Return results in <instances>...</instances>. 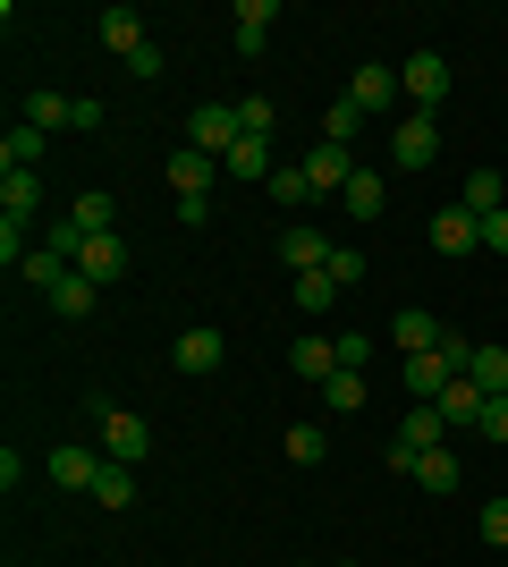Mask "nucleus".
<instances>
[{
    "label": "nucleus",
    "mask_w": 508,
    "mask_h": 567,
    "mask_svg": "<svg viewBox=\"0 0 508 567\" xmlns=\"http://www.w3.org/2000/svg\"><path fill=\"white\" fill-rule=\"evenodd\" d=\"M424 237H433V255L458 262V255H475V246H484V220L466 213V204H440V213L424 220Z\"/></svg>",
    "instance_id": "obj_4"
},
{
    "label": "nucleus",
    "mask_w": 508,
    "mask_h": 567,
    "mask_svg": "<svg viewBox=\"0 0 508 567\" xmlns=\"http://www.w3.org/2000/svg\"><path fill=\"white\" fill-rule=\"evenodd\" d=\"M111 220H120V204H111V195H102V187H85V195H76V204H69V229H85V237H102V229H111Z\"/></svg>",
    "instance_id": "obj_28"
},
{
    "label": "nucleus",
    "mask_w": 508,
    "mask_h": 567,
    "mask_svg": "<svg viewBox=\"0 0 508 567\" xmlns=\"http://www.w3.org/2000/svg\"><path fill=\"white\" fill-rule=\"evenodd\" d=\"M415 483H424V492H458V457H449V450H424V457H415Z\"/></svg>",
    "instance_id": "obj_33"
},
{
    "label": "nucleus",
    "mask_w": 508,
    "mask_h": 567,
    "mask_svg": "<svg viewBox=\"0 0 508 567\" xmlns=\"http://www.w3.org/2000/svg\"><path fill=\"white\" fill-rule=\"evenodd\" d=\"M382 204H390V187H382V169H356L348 187H339V213L348 220H382Z\"/></svg>",
    "instance_id": "obj_16"
},
{
    "label": "nucleus",
    "mask_w": 508,
    "mask_h": 567,
    "mask_svg": "<svg viewBox=\"0 0 508 567\" xmlns=\"http://www.w3.org/2000/svg\"><path fill=\"white\" fill-rule=\"evenodd\" d=\"M356 169H364V162H356V144H331V136H322L314 153H305V178H314V195H339Z\"/></svg>",
    "instance_id": "obj_7"
},
{
    "label": "nucleus",
    "mask_w": 508,
    "mask_h": 567,
    "mask_svg": "<svg viewBox=\"0 0 508 567\" xmlns=\"http://www.w3.org/2000/svg\"><path fill=\"white\" fill-rule=\"evenodd\" d=\"M398 94L415 102V118H433L440 102H449V60H440V51H415V60H398Z\"/></svg>",
    "instance_id": "obj_3"
},
{
    "label": "nucleus",
    "mask_w": 508,
    "mask_h": 567,
    "mask_svg": "<svg viewBox=\"0 0 508 567\" xmlns=\"http://www.w3.org/2000/svg\"><path fill=\"white\" fill-rule=\"evenodd\" d=\"M76 271H85V280L94 288H111L127 271V237L120 229H102V237H85V246H76Z\"/></svg>",
    "instance_id": "obj_9"
},
{
    "label": "nucleus",
    "mask_w": 508,
    "mask_h": 567,
    "mask_svg": "<svg viewBox=\"0 0 508 567\" xmlns=\"http://www.w3.org/2000/svg\"><path fill=\"white\" fill-rule=\"evenodd\" d=\"M322 406L331 415H364V373H331L322 381Z\"/></svg>",
    "instance_id": "obj_32"
},
{
    "label": "nucleus",
    "mask_w": 508,
    "mask_h": 567,
    "mask_svg": "<svg viewBox=\"0 0 508 567\" xmlns=\"http://www.w3.org/2000/svg\"><path fill=\"white\" fill-rule=\"evenodd\" d=\"M162 169H169V187H178V195H212V178H220V162H212V153H195V144H178Z\"/></svg>",
    "instance_id": "obj_13"
},
{
    "label": "nucleus",
    "mask_w": 508,
    "mask_h": 567,
    "mask_svg": "<svg viewBox=\"0 0 508 567\" xmlns=\"http://www.w3.org/2000/svg\"><path fill=\"white\" fill-rule=\"evenodd\" d=\"M127 499H136V466L102 457V474H94V508H127Z\"/></svg>",
    "instance_id": "obj_27"
},
{
    "label": "nucleus",
    "mask_w": 508,
    "mask_h": 567,
    "mask_svg": "<svg viewBox=\"0 0 508 567\" xmlns=\"http://www.w3.org/2000/svg\"><path fill=\"white\" fill-rule=\"evenodd\" d=\"M500 457H508V450H500Z\"/></svg>",
    "instance_id": "obj_41"
},
{
    "label": "nucleus",
    "mask_w": 508,
    "mask_h": 567,
    "mask_svg": "<svg viewBox=\"0 0 508 567\" xmlns=\"http://www.w3.org/2000/svg\"><path fill=\"white\" fill-rule=\"evenodd\" d=\"M229 178H255V187H271V169H280V153H271V136H238V153H229Z\"/></svg>",
    "instance_id": "obj_20"
},
{
    "label": "nucleus",
    "mask_w": 508,
    "mask_h": 567,
    "mask_svg": "<svg viewBox=\"0 0 508 567\" xmlns=\"http://www.w3.org/2000/svg\"><path fill=\"white\" fill-rule=\"evenodd\" d=\"M390 348H398V355H433V348H440V322H433L424 306H407L398 322H390Z\"/></svg>",
    "instance_id": "obj_19"
},
{
    "label": "nucleus",
    "mask_w": 508,
    "mask_h": 567,
    "mask_svg": "<svg viewBox=\"0 0 508 567\" xmlns=\"http://www.w3.org/2000/svg\"><path fill=\"white\" fill-rule=\"evenodd\" d=\"M280 255H289V271H322V262H331V237H322V229H289V237H280Z\"/></svg>",
    "instance_id": "obj_29"
},
{
    "label": "nucleus",
    "mask_w": 508,
    "mask_h": 567,
    "mask_svg": "<svg viewBox=\"0 0 508 567\" xmlns=\"http://www.w3.org/2000/svg\"><path fill=\"white\" fill-rule=\"evenodd\" d=\"M94 306H102V288L85 280V271H69V280L51 288V313H60V322H85V313H94Z\"/></svg>",
    "instance_id": "obj_22"
},
{
    "label": "nucleus",
    "mask_w": 508,
    "mask_h": 567,
    "mask_svg": "<svg viewBox=\"0 0 508 567\" xmlns=\"http://www.w3.org/2000/svg\"><path fill=\"white\" fill-rule=\"evenodd\" d=\"M398 441H407V450H449V424H440V406L415 399V406H407V424H398Z\"/></svg>",
    "instance_id": "obj_23"
},
{
    "label": "nucleus",
    "mask_w": 508,
    "mask_h": 567,
    "mask_svg": "<svg viewBox=\"0 0 508 567\" xmlns=\"http://www.w3.org/2000/svg\"><path fill=\"white\" fill-rule=\"evenodd\" d=\"M271 204H280V213H305V204H314V178H305V162H280V169H271Z\"/></svg>",
    "instance_id": "obj_25"
},
{
    "label": "nucleus",
    "mask_w": 508,
    "mask_h": 567,
    "mask_svg": "<svg viewBox=\"0 0 508 567\" xmlns=\"http://www.w3.org/2000/svg\"><path fill=\"white\" fill-rule=\"evenodd\" d=\"M466 381H475L484 399H508V348H475L466 355Z\"/></svg>",
    "instance_id": "obj_24"
},
{
    "label": "nucleus",
    "mask_w": 508,
    "mask_h": 567,
    "mask_svg": "<svg viewBox=\"0 0 508 567\" xmlns=\"http://www.w3.org/2000/svg\"><path fill=\"white\" fill-rule=\"evenodd\" d=\"M229 18H238V51H246V60H255V51L271 43V25H280V0H238Z\"/></svg>",
    "instance_id": "obj_17"
},
{
    "label": "nucleus",
    "mask_w": 508,
    "mask_h": 567,
    "mask_svg": "<svg viewBox=\"0 0 508 567\" xmlns=\"http://www.w3.org/2000/svg\"><path fill=\"white\" fill-rule=\"evenodd\" d=\"M238 136H246V127H238V102H195V111H187V144H195V153L229 162V153H238Z\"/></svg>",
    "instance_id": "obj_2"
},
{
    "label": "nucleus",
    "mask_w": 508,
    "mask_h": 567,
    "mask_svg": "<svg viewBox=\"0 0 508 567\" xmlns=\"http://www.w3.org/2000/svg\"><path fill=\"white\" fill-rule=\"evenodd\" d=\"M331 348H339V373H364V364H373V339L364 331H339Z\"/></svg>",
    "instance_id": "obj_37"
},
{
    "label": "nucleus",
    "mask_w": 508,
    "mask_h": 567,
    "mask_svg": "<svg viewBox=\"0 0 508 567\" xmlns=\"http://www.w3.org/2000/svg\"><path fill=\"white\" fill-rule=\"evenodd\" d=\"M348 102H356L364 118H373V111H390V102H407V94H398V69H382V60H373V69H356V85H348Z\"/></svg>",
    "instance_id": "obj_14"
},
{
    "label": "nucleus",
    "mask_w": 508,
    "mask_h": 567,
    "mask_svg": "<svg viewBox=\"0 0 508 567\" xmlns=\"http://www.w3.org/2000/svg\"><path fill=\"white\" fill-rule=\"evenodd\" d=\"M466 373V364H458V355H407V364H398V381H407V399H424V406H433L440 399V390H449V381H458Z\"/></svg>",
    "instance_id": "obj_6"
},
{
    "label": "nucleus",
    "mask_w": 508,
    "mask_h": 567,
    "mask_svg": "<svg viewBox=\"0 0 508 567\" xmlns=\"http://www.w3.org/2000/svg\"><path fill=\"white\" fill-rule=\"evenodd\" d=\"M94 34H102L111 51H120V60H136V51L153 43V34H145V9H127V0H111V9H102V18H94Z\"/></svg>",
    "instance_id": "obj_8"
},
{
    "label": "nucleus",
    "mask_w": 508,
    "mask_h": 567,
    "mask_svg": "<svg viewBox=\"0 0 508 567\" xmlns=\"http://www.w3.org/2000/svg\"><path fill=\"white\" fill-rule=\"evenodd\" d=\"M458 204H466V213H475V220H491V213H508V187H500V169H466V187H458Z\"/></svg>",
    "instance_id": "obj_18"
},
{
    "label": "nucleus",
    "mask_w": 508,
    "mask_h": 567,
    "mask_svg": "<svg viewBox=\"0 0 508 567\" xmlns=\"http://www.w3.org/2000/svg\"><path fill=\"white\" fill-rule=\"evenodd\" d=\"M390 162L398 169H433L440 162V127L433 118H398V127H390Z\"/></svg>",
    "instance_id": "obj_5"
},
{
    "label": "nucleus",
    "mask_w": 508,
    "mask_h": 567,
    "mask_svg": "<svg viewBox=\"0 0 508 567\" xmlns=\"http://www.w3.org/2000/svg\"><path fill=\"white\" fill-rule=\"evenodd\" d=\"M356 127H364V111H356L348 94H339L331 111H322V136H331V144H356Z\"/></svg>",
    "instance_id": "obj_36"
},
{
    "label": "nucleus",
    "mask_w": 508,
    "mask_h": 567,
    "mask_svg": "<svg viewBox=\"0 0 508 567\" xmlns=\"http://www.w3.org/2000/svg\"><path fill=\"white\" fill-rule=\"evenodd\" d=\"M289 373H297V381H314V390H322V381L339 373V348H331L322 331H305V339L289 348Z\"/></svg>",
    "instance_id": "obj_15"
},
{
    "label": "nucleus",
    "mask_w": 508,
    "mask_h": 567,
    "mask_svg": "<svg viewBox=\"0 0 508 567\" xmlns=\"http://www.w3.org/2000/svg\"><path fill=\"white\" fill-rule=\"evenodd\" d=\"M289 297H297V306H305V313H331V306H339L331 271H297V288H289Z\"/></svg>",
    "instance_id": "obj_34"
},
{
    "label": "nucleus",
    "mask_w": 508,
    "mask_h": 567,
    "mask_svg": "<svg viewBox=\"0 0 508 567\" xmlns=\"http://www.w3.org/2000/svg\"><path fill=\"white\" fill-rule=\"evenodd\" d=\"M433 406H440V424H449V432H484V390H475L466 373L449 381V390H440Z\"/></svg>",
    "instance_id": "obj_12"
},
{
    "label": "nucleus",
    "mask_w": 508,
    "mask_h": 567,
    "mask_svg": "<svg viewBox=\"0 0 508 567\" xmlns=\"http://www.w3.org/2000/svg\"><path fill=\"white\" fill-rule=\"evenodd\" d=\"M322 450H331V432H322L314 415H297L289 424V466H322Z\"/></svg>",
    "instance_id": "obj_30"
},
{
    "label": "nucleus",
    "mask_w": 508,
    "mask_h": 567,
    "mask_svg": "<svg viewBox=\"0 0 508 567\" xmlns=\"http://www.w3.org/2000/svg\"><path fill=\"white\" fill-rule=\"evenodd\" d=\"M94 432H102V457H120V466H145V457H153V424H145V415H127V406L94 399Z\"/></svg>",
    "instance_id": "obj_1"
},
{
    "label": "nucleus",
    "mask_w": 508,
    "mask_h": 567,
    "mask_svg": "<svg viewBox=\"0 0 508 567\" xmlns=\"http://www.w3.org/2000/svg\"><path fill=\"white\" fill-rule=\"evenodd\" d=\"M25 118H34V127H76V94H25Z\"/></svg>",
    "instance_id": "obj_31"
},
{
    "label": "nucleus",
    "mask_w": 508,
    "mask_h": 567,
    "mask_svg": "<svg viewBox=\"0 0 508 567\" xmlns=\"http://www.w3.org/2000/svg\"><path fill=\"white\" fill-rule=\"evenodd\" d=\"M484 543L508 550V499H484Z\"/></svg>",
    "instance_id": "obj_39"
},
{
    "label": "nucleus",
    "mask_w": 508,
    "mask_h": 567,
    "mask_svg": "<svg viewBox=\"0 0 508 567\" xmlns=\"http://www.w3.org/2000/svg\"><path fill=\"white\" fill-rule=\"evenodd\" d=\"M43 187H34V169H0V220H34Z\"/></svg>",
    "instance_id": "obj_21"
},
{
    "label": "nucleus",
    "mask_w": 508,
    "mask_h": 567,
    "mask_svg": "<svg viewBox=\"0 0 508 567\" xmlns=\"http://www.w3.org/2000/svg\"><path fill=\"white\" fill-rule=\"evenodd\" d=\"M34 162H43V127H34V118H18V127L0 136V169H34Z\"/></svg>",
    "instance_id": "obj_26"
},
{
    "label": "nucleus",
    "mask_w": 508,
    "mask_h": 567,
    "mask_svg": "<svg viewBox=\"0 0 508 567\" xmlns=\"http://www.w3.org/2000/svg\"><path fill=\"white\" fill-rule=\"evenodd\" d=\"M484 246H491V255H508V213H491V220H484Z\"/></svg>",
    "instance_id": "obj_40"
},
{
    "label": "nucleus",
    "mask_w": 508,
    "mask_h": 567,
    "mask_svg": "<svg viewBox=\"0 0 508 567\" xmlns=\"http://www.w3.org/2000/svg\"><path fill=\"white\" fill-rule=\"evenodd\" d=\"M238 127H246V136H271V127H280V111H271L263 94H246V102H238Z\"/></svg>",
    "instance_id": "obj_38"
},
{
    "label": "nucleus",
    "mask_w": 508,
    "mask_h": 567,
    "mask_svg": "<svg viewBox=\"0 0 508 567\" xmlns=\"http://www.w3.org/2000/svg\"><path fill=\"white\" fill-rule=\"evenodd\" d=\"M43 474L60 483V492H94V474H102V450H85V441H60Z\"/></svg>",
    "instance_id": "obj_10"
},
{
    "label": "nucleus",
    "mask_w": 508,
    "mask_h": 567,
    "mask_svg": "<svg viewBox=\"0 0 508 567\" xmlns=\"http://www.w3.org/2000/svg\"><path fill=\"white\" fill-rule=\"evenodd\" d=\"M169 364H178V373H220V331L212 322H187L178 348H169Z\"/></svg>",
    "instance_id": "obj_11"
},
{
    "label": "nucleus",
    "mask_w": 508,
    "mask_h": 567,
    "mask_svg": "<svg viewBox=\"0 0 508 567\" xmlns=\"http://www.w3.org/2000/svg\"><path fill=\"white\" fill-rule=\"evenodd\" d=\"M322 271H331L339 297H356V288H364V255H356V246H331V262H322Z\"/></svg>",
    "instance_id": "obj_35"
}]
</instances>
